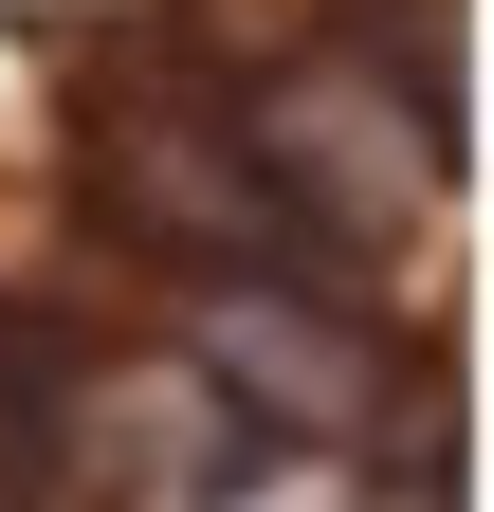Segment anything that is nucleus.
Segmentation results:
<instances>
[{
  "instance_id": "f257e3e1",
  "label": "nucleus",
  "mask_w": 494,
  "mask_h": 512,
  "mask_svg": "<svg viewBox=\"0 0 494 512\" xmlns=\"http://www.w3.org/2000/svg\"><path fill=\"white\" fill-rule=\"evenodd\" d=\"M74 421H92V348L55 311H0V476H37Z\"/></svg>"
}]
</instances>
